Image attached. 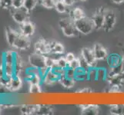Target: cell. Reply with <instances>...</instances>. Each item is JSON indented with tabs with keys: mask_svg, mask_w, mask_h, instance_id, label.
Returning a JSON list of instances; mask_svg holds the SVG:
<instances>
[{
	"mask_svg": "<svg viewBox=\"0 0 124 115\" xmlns=\"http://www.w3.org/2000/svg\"><path fill=\"white\" fill-rule=\"evenodd\" d=\"M79 1H81V2H85V1H86V0H79Z\"/></svg>",
	"mask_w": 124,
	"mask_h": 115,
	"instance_id": "43",
	"label": "cell"
},
{
	"mask_svg": "<svg viewBox=\"0 0 124 115\" xmlns=\"http://www.w3.org/2000/svg\"><path fill=\"white\" fill-rule=\"evenodd\" d=\"M64 57H65V58L66 59V61H68V63L71 62L72 61H73L74 59L76 58V55L73 53H72V52H68V53H66V55Z\"/></svg>",
	"mask_w": 124,
	"mask_h": 115,
	"instance_id": "37",
	"label": "cell"
},
{
	"mask_svg": "<svg viewBox=\"0 0 124 115\" xmlns=\"http://www.w3.org/2000/svg\"><path fill=\"white\" fill-rule=\"evenodd\" d=\"M50 44V50L51 54H62L65 53V47L59 41H51Z\"/></svg>",
	"mask_w": 124,
	"mask_h": 115,
	"instance_id": "17",
	"label": "cell"
},
{
	"mask_svg": "<svg viewBox=\"0 0 124 115\" xmlns=\"http://www.w3.org/2000/svg\"><path fill=\"white\" fill-rule=\"evenodd\" d=\"M10 91V89L6 87V86H3V85L0 84V95H6L7 93H8Z\"/></svg>",
	"mask_w": 124,
	"mask_h": 115,
	"instance_id": "38",
	"label": "cell"
},
{
	"mask_svg": "<svg viewBox=\"0 0 124 115\" xmlns=\"http://www.w3.org/2000/svg\"><path fill=\"white\" fill-rule=\"evenodd\" d=\"M45 65L46 67L48 68L49 69H52L54 67L56 66V59L46 55L45 59Z\"/></svg>",
	"mask_w": 124,
	"mask_h": 115,
	"instance_id": "27",
	"label": "cell"
},
{
	"mask_svg": "<svg viewBox=\"0 0 124 115\" xmlns=\"http://www.w3.org/2000/svg\"><path fill=\"white\" fill-rule=\"evenodd\" d=\"M62 1L66 4L68 7H70L73 6V4L75 3L76 0H62Z\"/></svg>",
	"mask_w": 124,
	"mask_h": 115,
	"instance_id": "39",
	"label": "cell"
},
{
	"mask_svg": "<svg viewBox=\"0 0 124 115\" xmlns=\"http://www.w3.org/2000/svg\"><path fill=\"white\" fill-rule=\"evenodd\" d=\"M35 52L40 54L42 55H49L51 54L50 50V44L49 42L46 41L43 38H41L39 41H37L35 44Z\"/></svg>",
	"mask_w": 124,
	"mask_h": 115,
	"instance_id": "7",
	"label": "cell"
},
{
	"mask_svg": "<svg viewBox=\"0 0 124 115\" xmlns=\"http://www.w3.org/2000/svg\"><path fill=\"white\" fill-rule=\"evenodd\" d=\"M69 67L71 68L76 70L78 68L80 67V63H79V58L76 57L73 61H72L71 62L69 63Z\"/></svg>",
	"mask_w": 124,
	"mask_h": 115,
	"instance_id": "35",
	"label": "cell"
},
{
	"mask_svg": "<svg viewBox=\"0 0 124 115\" xmlns=\"http://www.w3.org/2000/svg\"><path fill=\"white\" fill-rule=\"evenodd\" d=\"M4 72H5V75L12 77L15 75V69L13 65H9V64H2Z\"/></svg>",
	"mask_w": 124,
	"mask_h": 115,
	"instance_id": "25",
	"label": "cell"
},
{
	"mask_svg": "<svg viewBox=\"0 0 124 115\" xmlns=\"http://www.w3.org/2000/svg\"><path fill=\"white\" fill-rule=\"evenodd\" d=\"M80 54L85 59V61L89 63V65H90L91 68H96L98 61L96 59L95 56H94L93 48H87V47L83 48L82 50H81Z\"/></svg>",
	"mask_w": 124,
	"mask_h": 115,
	"instance_id": "9",
	"label": "cell"
},
{
	"mask_svg": "<svg viewBox=\"0 0 124 115\" xmlns=\"http://www.w3.org/2000/svg\"><path fill=\"white\" fill-rule=\"evenodd\" d=\"M68 6L66 5L65 3H64L62 0H60V1H58L55 2V9L56 10L57 12H59V13L60 14H64V13H66V12H68V9L67 8Z\"/></svg>",
	"mask_w": 124,
	"mask_h": 115,
	"instance_id": "24",
	"label": "cell"
},
{
	"mask_svg": "<svg viewBox=\"0 0 124 115\" xmlns=\"http://www.w3.org/2000/svg\"><path fill=\"white\" fill-rule=\"evenodd\" d=\"M76 81H88V71L83 69V68H78L76 70Z\"/></svg>",
	"mask_w": 124,
	"mask_h": 115,
	"instance_id": "20",
	"label": "cell"
},
{
	"mask_svg": "<svg viewBox=\"0 0 124 115\" xmlns=\"http://www.w3.org/2000/svg\"><path fill=\"white\" fill-rule=\"evenodd\" d=\"M53 114V108L48 104H39L36 114L39 115H50Z\"/></svg>",
	"mask_w": 124,
	"mask_h": 115,
	"instance_id": "18",
	"label": "cell"
},
{
	"mask_svg": "<svg viewBox=\"0 0 124 115\" xmlns=\"http://www.w3.org/2000/svg\"><path fill=\"white\" fill-rule=\"evenodd\" d=\"M30 46L31 41L29 40V38L19 33V35L15 41V43L12 48L21 51H25L30 48Z\"/></svg>",
	"mask_w": 124,
	"mask_h": 115,
	"instance_id": "5",
	"label": "cell"
},
{
	"mask_svg": "<svg viewBox=\"0 0 124 115\" xmlns=\"http://www.w3.org/2000/svg\"><path fill=\"white\" fill-rule=\"evenodd\" d=\"M121 65H122L123 71L124 72V56H123V58H122V63H121Z\"/></svg>",
	"mask_w": 124,
	"mask_h": 115,
	"instance_id": "41",
	"label": "cell"
},
{
	"mask_svg": "<svg viewBox=\"0 0 124 115\" xmlns=\"http://www.w3.org/2000/svg\"><path fill=\"white\" fill-rule=\"evenodd\" d=\"M93 52L97 61L106 60L108 56V52L103 46L100 43H96L93 47Z\"/></svg>",
	"mask_w": 124,
	"mask_h": 115,
	"instance_id": "10",
	"label": "cell"
},
{
	"mask_svg": "<svg viewBox=\"0 0 124 115\" xmlns=\"http://www.w3.org/2000/svg\"><path fill=\"white\" fill-rule=\"evenodd\" d=\"M0 6L3 9L10 10L12 8V0H0Z\"/></svg>",
	"mask_w": 124,
	"mask_h": 115,
	"instance_id": "32",
	"label": "cell"
},
{
	"mask_svg": "<svg viewBox=\"0 0 124 115\" xmlns=\"http://www.w3.org/2000/svg\"><path fill=\"white\" fill-rule=\"evenodd\" d=\"M24 5V0H12V8H19Z\"/></svg>",
	"mask_w": 124,
	"mask_h": 115,
	"instance_id": "36",
	"label": "cell"
},
{
	"mask_svg": "<svg viewBox=\"0 0 124 115\" xmlns=\"http://www.w3.org/2000/svg\"><path fill=\"white\" fill-rule=\"evenodd\" d=\"M122 58L119 54L116 53H112V54H109L107 58H106V62H107V65L109 67V68L113 67L118 66L119 65H121L122 63Z\"/></svg>",
	"mask_w": 124,
	"mask_h": 115,
	"instance_id": "13",
	"label": "cell"
},
{
	"mask_svg": "<svg viewBox=\"0 0 124 115\" xmlns=\"http://www.w3.org/2000/svg\"><path fill=\"white\" fill-rule=\"evenodd\" d=\"M88 81H97V69L96 68H90L88 71Z\"/></svg>",
	"mask_w": 124,
	"mask_h": 115,
	"instance_id": "28",
	"label": "cell"
},
{
	"mask_svg": "<svg viewBox=\"0 0 124 115\" xmlns=\"http://www.w3.org/2000/svg\"><path fill=\"white\" fill-rule=\"evenodd\" d=\"M78 58H79V63H80V67L83 68L85 69V70L89 71L91 67H90V65H89V63L86 61H85V59L81 54L79 55V57H78Z\"/></svg>",
	"mask_w": 124,
	"mask_h": 115,
	"instance_id": "33",
	"label": "cell"
},
{
	"mask_svg": "<svg viewBox=\"0 0 124 115\" xmlns=\"http://www.w3.org/2000/svg\"><path fill=\"white\" fill-rule=\"evenodd\" d=\"M56 66L62 69H66V68L69 67V63L66 61L65 57H60L56 59Z\"/></svg>",
	"mask_w": 124,
	"mask_h": 115,
	"instance_id": "31",
	"label": "cell"
},
{
	"mask_svg": "<svg viewBox=\"0 0 124 115\" xmlns=\"http://www.w3.org/2000/svg\"><path fill=\"white\" fill-rule=\"evenodd\" d=\"M23 79L19 75H14L12 77L9 89L11 91H16L19 90L23 86Z\"/></svg>",
	"mask_w": 124,
	"mask_h": 115,
	"instance_id": "16",
	"label": "cell"
},
{
	"mask_svg": "<svg viewBox=\"0 0 124 115\" xmlns=\"http://www.w3.org/2000/svg\"><path fill=\"white\" fill-rule=\"evenodd\" d=\"M97 69V81H106V77H107V69L105 68L100 67L96 68Z\"/></svg>",
	"mask_w": 124,
	"mask_h": 115,
	"instance_id": "23",
	"label": "cell"
},
{
	"mask_svg": "<svg viewBox=\"0 0 124 115\" xmlns=\"http://www.w3.org/2000/svg\"><path fill=\"white\" fill-rule=\"evenodd\" d=\"M19 35V32H17L16 30L12 29L10 27H7L6 28V38L8 44L9 46L13 47V45L15 43V41Z\"/></svg>",
	"mask_w": 124,
	"mask_h": 115,
	"instance_id": "14",
	"label": "cell"
},
{
	"mask_svg": "<svg viewBox=\"0 0 124 115\" xmlns=\"http://www.w3.org/2000/svg\"><path fill=\"white\" fill-rule=\"evenodd\" d=\"M116 22V17L115 12L112 10H106L105 13V20L103 24V30L106 32H110L114 28Z\"/></svg>",
	"mask_w": 124,
	"mask_h": 115,
	"instance_id": "4",
	"label": "cell"
},
{
	"mask_svg": "<svg viewBox=\"0 0 124 115\" xmlns=\"http://www.w3.org/2000/svg\"><path fill=\"white\" fill-rule=\"evenodd\" d=\"M29 93L32 95H37L42 93L41 84H30L29 86Z\"/></svg>",
	"mask_w": 124,
	"mask_h": 115,
	"instance_id": "29",
	"label": "cell"
},
{
	"mask_svg": "<svg viewBox=\"0 0 124 115\" xmlns=\"http://www.w3.org/2000/svg\"><path fill=\"white\" fill-rule=\"evenodd\" d=\"M65 76L69 78L75 79L76 77V70L71 68L68 67L65 69Z\"/></svg>",
	"mask_w": 124,
	"mask_h": 115,
	"instance_id": "34",
	"label": "cell"
},
{
	"mask_svg": "<svg viewBox=\"0 0 124 115\" xmlns=\"http://www.w3.org/2000/svg\"><path fill=\"white\" fill-rule=\"evenodd\" d=\"M59 25L63 35L66 37H74L79 33L76 28L74 21L70 16L61 19L59 21Z\"/></svg>",
	"mask_w": 124,
	"mask_h": 115,
	"instance_id": "1",
	"label": "cell"
},
{
	"mask_svg": "<svg viewBox=\"0 0 124 115\" xmlns=\"http://www.w3.org/2000/svg\"><path fill=\"white\" fill-rule=\"evenodd\" d=\"M85 15L84 12L80 7L74 8H72V10L70 11V17L74 21V22L76 20H79L80 19L83 18V17H85Z\"/></svg>",
	"mask_w": 124,
	"mask_h": 115,
	"instance_id": "19",
	"label": "cell"
},
{
	"mask_svg": "<svg viewBox=\"0 0 124 115\" xmlns=\"http://www.w3.org/2000/svg\"><path fill=\"white\" fill-rule=\"evenodd\" d=\"M39 2L44 8L51 9V8H55V5L56 2H55V0H39Z\"/></svg>",
	"mask_w": 124,
	"mask_h": 115,
	"instance_id": "30",
	"label": "cell"
},
{
	"mask_svg": "<svg viewBox=\"0 0 124 115\" xmlns=\"http://www.w3.org/2000/svg\"><path fill=\"white\" fill-rule=\"evenodd\" d=\"M74 22L78 32L83 35H89L95 29L92 18L85 16L82 19L75 21Z\"/></svg>",
	"mask_w": 124,
	"mask_h": 115,
	"instance_id": "2",
	"label": "cell"
},
{
	"mask_svg": "<svg viewBox=\"0 0 124 115\" xmlns=\"http://www.w3.org/2000/svg\"><path fill=\"white\" fill-rule=\"evenodd\" d=\"M10 12L13 20L19 25L27 22L29 19V12L24 6L19 8H12Z\"/></svg>",
	"mask_w": 124,
	"mask_h": 115,
	"instance_id": "3",
	"label": "cell"
},
{
	"mask_svg": "<svg viewBox=\"0 0 124 115\" xmlns=\"http://www.w3.org/2000/svg\"><path fill=\"white\" fill-rule=\"evenodd\" d=\"M45 59L46 56L36 52L33 53L29 55V65L32 67H35L36 68H42L46 67L45 65Z\"/></svg>",
	"mask_w": 124,
	"mask_h": 115,
	"instance_id": "8",
	"label": "cell"
},
{
	"mask_svg": "<svg viewBox=\"0 0 124 115\" xmlns=\"http://www.w3.org/2000/svg\"><path fill=\"white\" fill-rule=\"evenodd\" d=\"M106 11V10H105L103 8H100L92 16V19L94 26H95V29L99 30V29H101L103 27Z\"/></svg>",
	"mask_w": 124,
	"mask_h": 115,
	"instance_id": "6",
	"label": "cell"
},
{
	"mask_svg": "<svg viewBox=\"0 0 124 115\" xmlns=\"http://www.w3.org/2000/svg\"><path fill=\"white\" fill-rule=\"evenodd\" d=\"M75 82H76L75 79L69 78L65 75L61 77L60 80H59V83L61 84L62 86L67 89H70L72 88H73L75 86Z\"/></svg>",
	"mask_w": 124,
	"mask_h": 115,
	"instance_id": "22",
	"label": "cell"
},
{
	"mask_svg": "<svg viewBox=\"0 0 124 115\" xmlns=\"http://www.w3.org/2000/svg\"><path fill=\"white\" fill-rule=\"evenodd\" d=\"M112 2L116 4H122L124 2V0H112Z\"/></svg>",
	"mask_w": 124,
	"mask_h": 115,
	"instance_id": "40",
	"label": "cell"
},
{
	"mask_svg": "<svg viewBox=\"0 0 124 115\" xmlns=\"http://www.w3.org/2000/svg\"><path fill=\"white\" fill-rule=\"evenodd\" d=\"M60 78L61 77L55 74L52 69H49L46 75L42 78V83L46 84H53L56 82H59Z\"/></svg>",
	"mask_w": 124,
	"mask_h": 115,
	"instance_id": "12",
	"label": "cell"
},
{
	"mask_svg": "<svg viewBox=\"0 0 124 115\" xmlns=\"http://www.w3.org/2000/svg\"><path fill=\"white\" fill-rule=\"evenodd\" d=\"M35 25L32 22L27 21L23 24H20L19 26V33L26 37H31L35 33Z\"/></svg>",
	"mask_w": 124,
	"mask_h": 115,
	"instance_id": "11",
	"label": "cell"
},
{
	"mask_svg": "<svg viewBox=\"0 0 124 115\" xmlns=\"http://www.w3.org/2000/svg\"><path fill=\"white\" fill-rule=\"evenodd\" d=\"M16 52L13 51H7L2 54V64H9L13 65L16 57Z\"/></svg>",
	"mask_w": 124,
	"mask_h": 115,
	"instance_id": "21",
	"label": "cell"
},
{
	"mask_svg": "<svg viewBox=\"0 0 124 115\" xmlns=\"http://www.w3.org/2000/svg\"><path fill=\"white\" fill-rule=\"evenodd\" d=\"M39 0H24V5L23 6L30 12L32 10H33L37 6L38 2Z\"/></svg>",
	"mask_w": 124,
	"mask_h": 115,
	"instance_id": "26",
	"label": "cell"
},
{
	"mask_svg": "<svg viewBox=\"0 0 124 115\" xmlns=\"http://www.w3.org/2000/svg\"><path fill=\"white\" fill-rule=\"evenodd\" d=\"M39 104H23L20 108V111L23 114L25 115H31V114H36L37 109L39 108Z\"/></svg>",
	"mask_w": 124,
	"mask_h": 115,
	"instance_id": "15",
	"label": "cell"
},
{
	"mask_svg": "<svg viewBox=\"0 0 124 115\" xmlns=\"http://www.w3.org/2000/svg\"><path fill=\"white\" fill-rule=\"evenodd\" d=\"M2 107L1 104H0V114H1V113H2Z\"/></svg>",
	"mask_w": 124,
	"mask_h": 115,
	"instance_id": "42",
	"label": "cell"
}]
</instances>
